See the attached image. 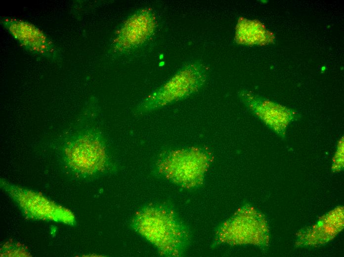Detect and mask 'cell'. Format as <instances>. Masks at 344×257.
Listing matches in <instances>:
<instances>
[{
  "label": "cell",
  "mask_w": 344,
  "mask_h": 257,
  "mask_svg": "<svg viewBox=\"0 0 344 257\" xmlns=\"http://www.w3.org/2000/svg\"><path fill=\"white\" fill-rule=\"evenodd\" d=\"M133 228L162 254L178 256L187 240V232L173 213L158 206H149L134 217Z\"/></svg>",
  "instance_id": "2"
},
{
  "label": "cell",
  "mask_w": 344,
  "mask_h": 257,
  "mask_svg": "<svg viewBox=\"0 0 344 257\" xmlns=\"http://www.w3.org/2000/svg\"><path fill=\"white\" fill-rule=\"evenodd\" d=\"M270 35L259 22L242 19L237 26L236 38L242 44H263L268 41Z\"/></svg>",
  "instance_id": "7"
},
{
  "label": "cell",
  "mask_w": 344,
  "mask_h": 257,
  "mask_svg": "<svg viewBox=\"0 0 344 257\" xmlns=\"http://www.w3.org/2000/svg\"><path fill=\"white\" fill-rule=\"evenodd\" d=\"M155 28V17L150 10L137 11L119 30L114 41L115 48L123 51L140 45L151 36Z\"/></svg>",
  "instance_id": "6"
},
{
  "label": "cell",
  "mask_w": 344,
  "mask_h": 257,
  "mask_svg": "<svg viewBox=\"0 0 344 257\" xmlns=\"http://www.w3.org/2000/svg\"><path fill=\"white\" fill-rule=\"evenodd\" d=\"M206 79V71L202 65L186 66L148 95L137 107V112L146 113L186 98L198 91Z\"/></svg>",
  "instance_id": "4"
},
{
  "label": "cell",
  "mask_w": 344,
  "mask_h": 257,
  "mask_svg": "<svg viewBox=\"0 0 344 257\" xmlns=\"http://www.w3.org/2000/svg\"><path fill=\"white\" fill-rule=\"evenodd\" d=\"M63 136L64 161L74 173L89 176L105 170L107 162L105 139L97 127L80 120Z\"/></svg>",
  "instance_id": "1"
},
{
  "label": "cell",
  "mask_w": 344,
  "mask_h": 257,
  "mask_svg": "<svg viewBox=\"0 0 344 257\" xmlns=\"http://www.w3.org/2000/svg\"><path fill=\"white\" fill-rule=\"evenodd\" d=\"M212 161L210 152L193 147L169 152L159 160L157 167L167 179L191 188L202 183Z\"/></svg>",
  "instance_id": "3"
},
{
  "label": "cell",
  "mask_w": 344,
  "mask_h": 257,
  "mask_svg": "<svg viewBox=\"0 0 344 257\" xmlns=\"http://www.w3.org/2000/svg\"><path fill=\"white\" fill-rule=\"evenodd\" d=\"M241 101L266 126L283 137L289 124L296 117V113L246 90L239 93Z\"/></svg>",
  "instance_id": "5"
}]
</instances>
